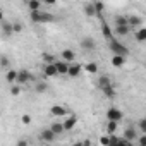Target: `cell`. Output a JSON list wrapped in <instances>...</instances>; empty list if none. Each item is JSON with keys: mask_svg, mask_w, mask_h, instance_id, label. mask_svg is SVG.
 Here are the masks:
<instances>
[{"mask_svg": "<svg viewBox=\"0 0 146 146\" xmlns=\"http://www.w3.org/2000/svg\"><path fill=\"white\" fill-rule=\"evenodd\" d=\"M31 21L33 23H40V24H43V23H53V16L52 14H48V12H43V11H31Z\"/></svg>", "mask_w": 146, "mask_h": 146, "instance_id": "1", "label": "cell"}, {"mask_svg": "<svg viewBox=\"0 0 146 146\" xmlns=\"http://www.w3.org/2000/svg\"><path fill=\"white\" fill-rule=\"evenodd\" d=\"M110 43H108V46H110V50L115 53V55H127L129 53V50H127V46L124 45V43H120L119 40H115V38H112V40H108Z\"/></svg>", "mask_w": 146, "mask_h": 146, "instance_id": "2", "label": "cell"}, {"mask_svg": "<svg viewBox=\"0 0 146 146\" xmlns=\"http://www.w3.org/2000/svg\"><path fill=\"white\" fill-rule=\"evenodd\" d=\"M105 119L107 120H113V122H120L124 119V113H122V110H119L115 107H110L107 110V113H105Z\"/></svg>", "mask_w": 146, "mask_h": 146, "instance_id": "3", "label": "cell"}, {"mask_svg": "<svg viewBox=\"0 0 146 146\" xmlns=\"http://www.w3.org/2000/svg\"><path fill=\"white\" fill-rule=\"evenodd\" d=\"M35 78H33V74L29 70H26V69H23V70H17V78H16V83L17 84H26V83H29V81H33Z\"/></svg>", "mask_w": 146, "mask_h": 146, "instance_id": "4", "label": "cell"}, {"mask_svg": "<svg viewBox=\"0 0 146 146\" xmlns=\"http://www.w3.org/2000/svg\"><path fill=\"white\" fill-rule=\"evenodd\" d=\"M81 70H83V65H81V64L70 62V64H69V69H67V76L72 78V79H76V78L81 76Z\"/></svg>", "mask_w": 146, "mask_h": 146, "instance_id": "5", "label": "cell"}, {"mask_svg": "<svg viewBox=\"0 0 146 146\" xmlns=\"http://www.w3.org/2000/svg\"><path fill=\"white\" fill-rule=\"evenodd\" d=\"M69 64H70V62H65V60H53V65H55V69H57V74H58V76H67Z\"/></svg>", "mask_w": 146, "mask_h": 146, "instance_id": "6", "label": "cell"}, {"mask_svg": "<svg viewBox=\"0 0 146 146\" xmlns=\"http://www.w3.org/2000/svg\"><path fill=\"white\" fill-rule=\"evenodd\" d=\"M62 125H64V131H65V132H67V131H72V129L78 125V115H69L67 119H64Z\"/></svg>", "mask_w": 146, "mask_h": 146, "instance_id": "7", "label": "cell"}, {"mask_svg": "<svg viewBox=\"0 0 146 146\" xmlns=\"http://www.w3.org/2000/svg\"><path fill=\"white\" fill-rule=\"evenodd\" d=\"M95 46H96V41H95L91 36H84V38L81 40V48H83L84 52H91V50H95Z\"/></svg>", "mask_w": 146, "mask_h": 146, "instance_id": "8", "label": "cell"}, {"mask_svg": "<svg viewBox=\"0 0 146 146\" xmlns=\"http://www.w3.org/2000/svg\"><path fill=\"white\" fill-rule=\"evenodd\" d=\"M50 115L52 117H65L67 115V108L64 105H52L50 107Z\"/></svg>", "mask_w": 146, "mask_h": 146, "instance_id": "9", "label": "cell"}, {"mask_svg": "<svg viewBox=\"0 0 146 146\" xmlns=\"http://www.w3.org/2000/svg\"><path fill=\"white\" fill-rule=\"evenodd\" d=\"M43 76H45V78H55V76H58V74H57V69H55V65H53V62L43 65Z\"/></svg>", "mask_w": 146, "mask_h": 146, "instance_id": "10", "label": "cell"}, {"mask_svg": "<svg viewBox=\"0 0 146 146\" xmlns=\"http://www.w3.org/2000/svg\"><path fill=\"white\" fill-rule=\"evenodd\" d=\"M60 57H62V60H65V62H74V60H76V52L72 50V48H64V50L60 52Z\"/></svg>", "mask_w": 146, "mask_h": 146, "instance_id": "11", "label": "cell"}, {"mask_svg": "<svg viewBox=\"0 0 146 146\" xmlns=\"http://www.w3.org/2000/svg\"><path fill=\"white\" fill-rule=\"evenodd\" d=\"M40 137H41L45 143H52V141H55V137H57V136L50 131V127H46V129H43V131L40 132Z\"/></svg>", "mask_w": 146, "mask_h": 146, "instance_id": "12", "label": "cell"}, {"mask_svg": "<svg viewBox=\"0 0 146 146\" xmlns=\"http://www.w3.org/2000/svg\"><path fill=\"white\" fill-rule=\"evenodd\" d=\"M137 134H139V132H136L134 127H127V129L124 131V137H125L127 141H131V143H134V141L137 139Z\"/></svg>", "mask_w": 146, "mask_h": 146, "instance_id": "13", "label": "cell"}, {"mask_svg": "<svg viewBox=\"0 0 146 146\" xmlns=\"http://www.w3.org/2000/svg\"><path fill=\"white\" fill-rule=\"evenodd\" d=\"M102 91H103V95H105L107 98H110V100H113V98L117 96V91H115V88H113L112 84L103 86V88H102Z\"/></svg>", "mask_w": 146, "mask_h": 146, "instance_id": "14", "label": "cell"}, {"mask_svg": "<svg viewBox=\"0 0 146 146\" xmlns=\"http://www.w3.org/2000/svg\"><path fill=\"white\" fill-rule=\"evenodd\" d=\"M102 35L107 38V40H112L113 38V31H112V28L108 26V23H102Z\"/></svg>", "mask_w": 146, "mask_h": 146, "instance_id": "15", "label": "cell"}, {"mask_svg": "<svg viewBox=\"0 0 146 146\" xmlns=\"http://www.w3.org/2000/svg\"><path fill=\"white\" fill-rule=\"evenodd\" d=\"M127 24H129L131 28L141 26V24H143V17H141V16H136V14H134V16H129V17H127Z\"/></svg>", "mask_w": 146, "mask_h": 146, "instance_id": "16", "label": "cell"}, {"mask_svg": "<svg viewBox=\"0 0 146 146\" xmlns=\"http://www.w3.org/2000/svg\"><path fill=\"white\" fill-rule=\"evenodd\" d=\"M0 26H2V33H4L5 36H12V35H14L12 23H5V21H2V23H0Z\"/></svg>", "mask_w": 146, "mask_h": 146, "instance_id": "17", "label": "cell"}, {"mask_svg": "<svg viewBox=\"0 0 146 146\" xmlns=\"http://www.w3.org/2000/svg\"><path fill=\"white\" fill-rule=\"evenodd\" d=\"M50 131H52L55 136H58V134H64V132H65V131H64L62 122H53V124H50Z\"/></svg>", "mask_w": 146, "mask_h": 146, "instance_id": "18", "label": "cell"}, {"mask_svg": "<svg viewBox=\"0 0 146 146\" xmlns=\"http://www.w3.org/2000/svg\"><path fill=\"white\" fill-rule=\"evenodd\" d=\"M115 33L117 36H125L131 33V26L129 24H124V26H115Z\"/></svg>", "mask_w": 146, "mask_h": 146, "instance_id": "19", "label": "cell"}, {"mask_svg": "<svg viewBox=\"0 0 146 146\" xmlns=\"http://www.w3.org/2000/svg\"><path fill=\"white\" fill-rule=\"evenodd\" d=\"M124 64H125V57L113 53V57H112V65H113V67H122Z\"/></svg>", "mask_w": 146, "mask_h": 146, "instance_id": "20", "label": "cell"}, {"mask_svg": "<svg viewBox=\"0 0 146 146\" xmlns=\"http://www.w3.org/2000/svg\"><path fill=\"white\" fill-rule=\"evenodd\" d=\"M117 129H119V122H113V120H107V127H105L107 134H113V132H117Z\"/></svg>", "mask_w": 146, "mask_h": 146, "instance_id": "21", "label": "cell"}, {"mask_svg": "<svg viewBox=\"0 0 146 146\" xmlns=\"http://www.w3.org/2000/svg\"><path fill=\"white\" fill-rule=\"evenodd\" d=\"M84 70L88 72V74H96V72H98V64L96 62H88L84 65Z\"/></svg>", "mask_w": 146, "mask_h": 146, "instance_id": "22", "label": "cell"}, {"mask_svg": "<svg viewBox=\"0 0 146 146\" xmlns=\"http://www.w3.org/2000/svg\"><path fill=\"white\" fill-rule=\"evenodd\" d=\"M28 9L29 11H40V7H41V0H28Z\"/></svg>", "mask_w": 146, "mask_h": 146, "instance_id": "23", "label": "cell"}, {"mask_svg": "<svg viewBox=\"0 0 146 146\" xmlns=\"http://www.w3.org/2000/svg\"><path fill=\"white\" fill-rule=\"evenodd\" d=\"M16 78H17V70L9 69L7 74H5V81H7V83H16Z\"/></svg>", "mask_w": 146, "mask_h": 146, "instance_id": "24", "label": "cell"}, {"mask_svg": "<svg viewBox=\"0 0 146 146\" xmlns=\"http://www.w3.org/2000/svg\"><path fill=\"white\" fill-rule=\"evenodd\" d=\"M84 14L88 16V17H93V16H96V12H95V5L93 4H84Z\"/></svg>", "mask_w": 146, "mask_h": 146, "instance_id": "25", "label": "cell"}, {"mask_svg": "<svg viewBox=\"0 0 146 146\" xmlns=\"http://www.w3.org/2000/svg\"><path fill=\"white\" fill-rule=\"evenodd\" d=\"M134 36H136V40H137L139 43L146 41V29H144V28H139V29L136 31V35H134Z\"/></svg>", "mask_w": 146, "mask_h": 146, "instance_id": "26", "label": "cell"}, {"mask_svg": "<svg viewBox=\"0 0 146 146\" xmlns=\"http://www.w3.org/2000/svg\"><path fill=\"white\" fill-rule=\"evenodd\" d=\"M46 90H48V84H46L45 81H38V83L35 84V91H36V93H45Z\"/></svg>", "mask_w": 146, "mask_h": 146, "instance_id": "27", "label": "cell"}, {"mask_svg": "<svg viewBox=\"0 0 146 146\" xmlns=\"http://www.w3.org/2000/svg\"><path fill=\"white\" fill-rule=\"evenodd\" d=\"M93 5H95V12H96V16H102V14H103V11H105V4L98 0V2H95Z\"/></svg>", "mask_w": 146, "mask_h": 146, "instance_id": "28", "label": "cell"}, {"mask_svg": "<svg viewBox=\"0 0 146 146\" xmlns=\"http://www.w3.org/2000/svg\"><path fill=\"white\" fill-rule=\"evenodd\" d=\"M107 84H112V79H110L108 76H102V78L98 79V86L103 88V86H107Z\"/></svg>", "mask_w": 146, "mask_h": 146, "instance_id": "29", "label": "cell"}, {"mask_svg": "<svg viewBox=\"0 0 146 146\" xmlns=\"http://www.w3.org/2000/svg\"><path fill=\"white\" fill-rule=\"evenodd\" d=\"M12 29H14V33H23L24 26H23V23H19V21H14V23H12Z\"/></svg>", "mask_w": 146, "mask_h": 146, "instance_id": "30", "label": "cell"}, {"mask_svg": "<svg viewBox=\"0 0 146 146\" xmlns=\"http://www.w3.org/2000/svg\"><path fill=\"white\" fill-rule=\"evenodd\" d=\"M127 24V17L125 16H117L115 17V26H124Z\"/></svg>", "mask_w": 146, "mask_h": 146, "instance_id": "31", "label": "cell"}, {"mask_svg": "<svg viewBox=\"0 0 146 146\" xmlns=\"http://www.w3.org/2000/svg\"><path fill=\"white\" fill-rule=\"evenodd\" d=\"M19 93H21V84H17V83H16V84L11 88V95H12V96H17Z\"/></svg>", "mask_w": 146, "mask_h": 146, "instance_id": "32", "label": "cell"}, {"mask_svg": "<svg viewBox=\"0 0 146 146\" xmlns=\"http://www.w3.org/2000/svg\"><path fill=\"white\" fill-rule=\"evenodd\" d=\"M139 134H146V119L139 120Z\"/></svg>", "mask_w": 146, "mask_h": 146, "instance_id": "33", "label": "cell"}, {"mask_svg": "<svg viewBox=\"0 0 146 146\" xmlns=\"http://www.w3.org/2000/svg\"><path fill=\"white\" fill-rule=\"evenodd\" d=\"M55 60V57L52 55V53H43V62L45 64H50V62H53Z\"/></svg>", "mask_w": 146, "mask_h": 146, "instance_id": "34", "label": "cell"}, {"mask_svg": "<svg viewBox=\"0 0 146 146\" xmlns=\"http://www.w3.org/2000/svg\"><path fill=\"white\" fill-rule=\"evenodd\" d=\"M9 64H11L9 57H5V55H2V57H0V65H2V67H9Z\"/></svg>", "mask_w": 146, "mask_h": 146, "instance_id": "35", "label": "cell"}, {"mask_svg": "<svg viewBox=\"0 0 146 146\" xmlns=\"http://www.w3.org/2000/svg\"><path fill=\"white\" fill-rule=\"evenodd\" d=\"M21 120H23V124H24V125H29V124H31V115L24 113V115L21 117Z\"/></svg>", "mask_w": 146, "mask_h": 146, "instance_id": "36", "label": "cell"}, {"mask_svg": "<svg viewBox=\"0 0 146 146\" xmlns=\"http://www.w3.org/2000/svg\"><path fill=\"white\" fill-rule=\"evenodd\" d=\"M137 144H139V146H146V134H141V136H139Z\"/></svg>", "mask_w": 146, "mask_h": 146, "instance_id": "37", "label": "cell"}, {"mask_svg": "<svg viewBox=\"0 0 146 146\" xmlns=\"http://www.w3.org/2000/svg\"><path fill=\"white\" fill-rule=\"evenodd\" d=\"M100 143H102V144H110V137H108V136H102V137H100Z\"/></svg>", "mask_w": 146, "mask_h": 146, "instance_id": "38", "label": "cell"}, {"mask_svg": "<svg viewBox=\"0 0 146 146\" xmlns=\"http://www.w3.org/2000/svg\"><path fill=\"white\" fill-rule=\"evenodd\" d=\"M45 4H48V5H55L57 4V0H43Z\"/></svg>", "mask_w": 146, "mask_h": 146, "instance_id": "39", "label": "cell"}, {"mask_svg": "<svg viewBox=\"0 0 146 146\" xmlns=\"http://www.w3.org/2000/svg\"><path fill=\"white\" fill-rule=\"evenodd\" d=\"M4 21V12H2V9H0V23Z\"/></svg>", "mask_w": 146, "mask_h": 146, "instance_id": "40", "label": "cell"}, {"mask_svg": "<svg viewBox=\"0 0 146 146\" xmlns=\"http://www.w3.org/2000/svg\"><path fill=\"white\" fill-rule=\"evenodd\" d=\"M24 2H28V0H24Z\"/></svg>", "mask_w": 146, "mask_h": 146, "instance_id": "41", "label": "cell"}]
</instances>
